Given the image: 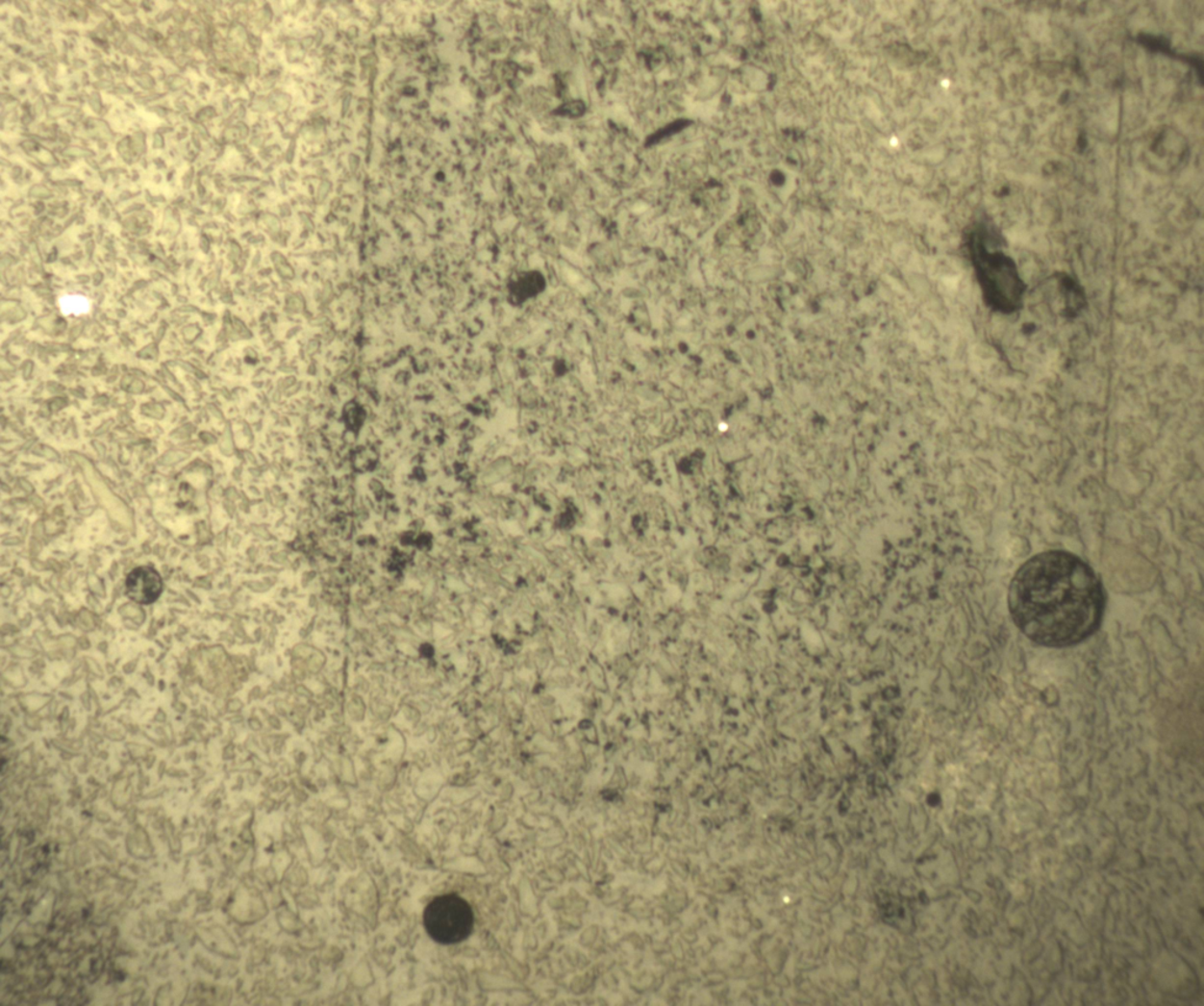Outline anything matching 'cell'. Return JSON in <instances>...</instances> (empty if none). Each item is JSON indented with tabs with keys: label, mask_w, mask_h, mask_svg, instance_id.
Listing matches in <instances>:
<instances>
[{
	"label": "cell",
	"mask_w": 1204,
	"mask_h": 1006,
	"mask_svg": "<svg viewBox=\"0 0 1204 1006\" xmlns=\"http://www.w3.org/2000/svg\"><path fill=\"white\" fill-rule=\"evenodd\" d=\"M1105 592L1094 570L1076 555L1050 550L1033 556L1012 580L1014 622L1035 643L1069 647L1100 627Z\"/></svg>",
	"instance_id": "1"
},
{
	"label": "cell",
	"mask_w": 1204,
	"mask_h": 1006,
	"mask_svg": "<svg viewBox=\"0 0 1204 1006\" xmlns=\"http://www.w3.org/2000/svg\"><path fill=\"white\" fill-rule=\"evenodd\" d=\"M969 251L987 306L1001 314L1020 310L1027 286L1016 262L1006 253L987 246L986 230L971 235Z\"/></svg>",
	"instance_id": "2"
},
{
	"label": "cell",
	"mask_w": 1204,
	"mask_h": 1006,
	"mask_svg": "<svg viewBox=\"0 0 1204 1006\" xmlns=\"http://www.w3.org/2000/svg\"><path fill=\"white\" fill-rule=\"evenodd\" d=\"M426 933L442 945L462 943L472 934L474 914L466 901L458 894L438 896L424 912Z\"/></svg>",
	"instance_id": "3"
},
{
	"label": "cell",
	"mask_w": 1204,
	"mask_h": 1006,
	"mask_svg": "<svg viewBox=\"0 0 1204 1006\" xmlns=\"http://www.w3.org/2000/svg\"><path fill=\"white\" fill-rule=\"evenodd\" d=\"M78 462L81 463L88 483L91 486L94 496L97 497L100 505L108 511L110 516L114 521H117L125 528H132V516L129 508L117 496L113 494V491L108 489L97 470L92 467V465L88 460L78 458Z\"/></svg>",
	"instance_id": "4"
},
{
	"label": "cell",
	"mask_w": 1204,
	"mask_h": 1006,
	"mask_svg": "<svg viewBox=\"0 0 1204 1006\" xmlns=\"http://www.w3.org/2000/svg\"><path fill=\"white\" fill-rule=\"evenodd\" d=\"M163 591L162 576L151 566H138L126 579V594L139 605H150Z\"/></svg>",
	"instance_id": "5"
},
{
	"label": "cell",
	"mask_w": 1204,
	"mask_h": 1006,
	"mask_svg": "<svg viewBox=\"0 0 1204 1006\" xmlns=\"http://www.w3.org/2000/svg\"><path fill=\"white\" fill-rule=\"evenodd\" d=\"M685 126H686V121L684 120L675 121V123L670 124L665 127V129L658 131L656 135L649 137L647 140V145L656 144V142L662 141L664 138H667L668 136H673L677 134V132L683 131Z\"/></svg>",
	"instance_id": "6"
},
{
	"label": "cell",
	"mask_w": 1204,
	"mask_h": 1006,
	"mask_svg": "<svg viewBox=\"0 0 1204 1006\" xmlns=\"http://www.w3.org/2000/svg\"><path fill=\"white\" fill-rule=\"evenodd\" d=\"M188 457V454L185 452H171V453L166 454L165 457H163L162 463L163 465H174V464L183 462V460L187 459Z\"/></svg>",
	"instance_id": "7"
}]
</instances>
